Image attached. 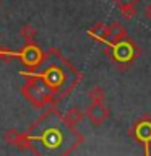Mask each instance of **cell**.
<instances>
[{"mask_svg": "<svg viewBox=\"0 0 151 156\" xmlns=\"http://www.w3.org/2000/svg\"><path fill=\"white\" fill-rule=\"evenodd\" d=\"M24 76H26V81L21 86V94L28 102H31L36 109H46L49 106H57L52 91L42 81V78L28 72L24 73Z\"/></svg>", "mask_w": 151, "mask_h": 156, "instance_id": "3957f363", "label": "cell"}, {"mask_svg": "<svg viewBox=\"0 0 151 156\" xmlns=\"http://www.w3.org/2000/svg\"><path fill=\"white\" fill-rule=\"evenodd\" d=\"M26 150L34 156H70L83 141L76 127L68 125L55 106H49L24 132Z\"/></svg>", "mask_w": 151, "mask_h": 156, "instance_id": "6da1fadb", "label": "cell"}, {"mask_svg": "<svg viewBox=\"0 0 151 156\" xmlns=\"http://www.w3.org/2000/svg\"><path fill=\"white\" fill-rule=\"evenodd\" d=\"M120 13L122 16H124V20H130L136 15V7H125V8H120Z\"/></svg>", "mask_w": 151, "mask_h": 156, "instance_id": "9a60e30c", "label": "cell"}, {"mask_svg": "<svg viewBox=\"0 0 151 156\" xmlns=\"http://www.w3.org/2000/svg\"><path fill=\"white\" fill-rule=\"evenodd\" d=\"M106 55L114 63L120 67H128L132 62H135L140 55V47L130 37H125L119 42L106 44Z\"/></svg>", "mask_w": 151, "mask_h": 156, "instance_id": "277c9868", "label": "cell"}, {"mask_svg": "<svg viewBox=\"0 0 151 156\" xmlns=\"http://www.w3.org/2000/svg\"><path fill=\"white\" fill-rule=\"evenodd\" d=\"M112 2H114L120 10V8H125V7H136L141 0H112Z\"/></svg>", "mask_w": 151, "mask_h": 156, "instance_id": "5bb4252c", "label": "cell"}, {"mask_svg": "<svg viewBox=\"0 0 151 156\" xmlns=\"http://www.w3.org/2000/svg\"><path fill=\"white\" fill-rule=\"evenodd\" d=\"M19 136H21V132H16L15 129H10V130L5 132L3 138H5V141H7V143L13 145V146H16L18 140H19Z\"/></svg>", "mask_w": 151, "mask_h": 156, "instance_id": "4fadbf2b", "label": "cell"}, {"mask_svg": "<svg viewBox=\"0 0 151 156\" xmlns=\"http://www.w3.org/2000/svg\"><path fill=\"white\" fill-rule=\"evenodd\" d=\"M63 119H65V122L68 125L76 127L83 120V112L78 109V107H70L68 111L63 112Z\"/></svg>", "mask_w": 151, "mask_h": 156, "instance_id": "30bf717a", "label": "cell"}, {"mask_svg": "<svg viewBox=\"0 0 151 156\" xmlns=\"http://www.w3.org/2000/svg\"><path fill=\"white\" fill-rule=\"evenodd\" d=\"M19 34H21V37L26 42H36V28L31 26V24H24Z\"/></svg>", "mask_w": 151, "mask_h": 156, "instance_id": "8fae6325", "label": "cell"}, {"mask_svg": "<svg viewBox=\"0 0 151 156\" xmlns=\"http://www.w3.org/2000/svg\"><path fill=\"white\" fill-rule=\"evenodd\" d=\"M28 73H34L42 78V81L52 91L55 104L65 99L81 80V73L78 72V68L55 47L49 49L42 62L34 70H28Z\"/></svg>", "mask_w": 151, "mask_h": 156, "instance_id": "7a4b0ae2", "label": "cell"}, {"mask_svg": "<svg viewBox=\"0 0 151 156\" xmlns=\"http://www.w3.org/2000/svg\"><path fill=\"white\" fill-rule=\"evenodd\" d=\"M107 33H109V24H106L104 21H97L88 29V36L96 39L97 42H104V44L107 39Z\"/></svg>", "mask_w": 151, "mask_h": 156, "instance_id": "9c48e42d", "label": "cell"}, {"mask_svg": "<svg viewBox=\"0 0 151 156\" xmlns=\"http://www.w3.org/2000/svg\"><path fill=\"white\" fill-rule=\"evenodd\" d=\"M132 135L133 138L145 146V151L149 153L151 148V119L149 117H141L132 127Z\"/></svg>", "mask_w": 151, "mask_h": 156, "instance_id": "8992f818", "label": "cell"}, {"mask_svg": "<svg viewBox=\"0 0 151 156\" xmlns=\"http://www.w3.org/2000/svg\"><path fill=\"white\" fill-rule=\"evenodd\" d=\"M88 96H90L91 102H104L106 99V93L101 86H93L90 93H88Z\"/></svg>", "mask_w": 151, "mask_h": 156, "instance_id": "7c38bea8", "label": "cell"}, {"mask_svg": "<svg viewBox=\"0 0 151 156\" xmlns=\"http://www.w3.org/2000/svg\"><path fill=\"white\" fill-rule=\"evenodd\" d=\"M44 55H46V52L39 47L37 42H26L18 51V58L24 67H28V70H34L42 62Z\"/></svg>", "mask_w": 151, "mask_h": 156, "instance_id": "5b68a950", "label": "cell"}, {"mask_svg": "<svg viewBox=\"0 0 151 156\" xmlns=\"http://www.w3.org/2000/svg\"><path fill=\"white\" fill-rule=\"evenodd\" d=\"M145 156H151V153H146V154H145Z\"/></svg>", "mask_w": 151, "mask_h": 156, "instance_id": "e0dca14e", "label": "cell"}, {"mask_svg": "<svg viewBox=\"0 0 151 156\" xmlns=\"http://www.w3.org/2000/svg\"><path fill=\"white\" fill-rule=\"evenodd\" d=\"M143 13H145V18H146V20H149V21H151V3H148V5L145 7Z\"/></svg>", "mask_w": 151, "mask_h": 156, "instance_id": "2e32d148", "label": "cell"}, {"mask_svg": "<svg viewBox=\"0 0 151 156\" xmlns=\"http://www.w3.org/2000/svg\"><path fill=\"white\" fill-rule=\"evenodd\" d=\"M128 37L127 34V29L122 26L120 21H114L109 24V33H107V39H106V44H114V42H119L122 39Z\"/></svg>", "mask_w": 151, "mask_h": 156, "instance_id": "ba28073f", "label": "cell"}, {"mask_svg": "<svg viewBox=\"0 0 151 156\" xmlns=\"http://www.w3.org/2000/svg\"><path fill=\"white\" fill-rule=\"evenodd\" d=\"M85 115L90 119V122L94 127H99V125H102L107 119H109L111 111H109V107H107L104 102H91V104L86 107Z\"/></svg>", "mask_w": 151, "mask_h": 156, "instance_id": "52a82bcc", "label": "cell"}]
</instances>
